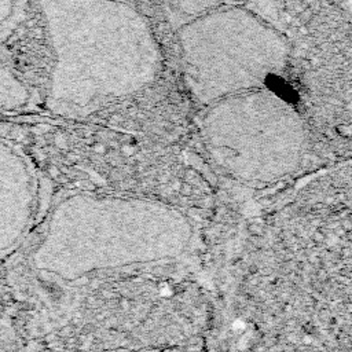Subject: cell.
Segmentation results:
<instances>
[{"label": "cell", "instance_id": "277c9868", "mask_svg": "<svg viewBox=\"0 0 352 352\" xmlns=\"http://www.w3.org/2000/svg\"><path fill=\"white\" fill-rule=\"evenodd\" d=\"M223 0H164L170 18L186 23L208 11L217 8Z\"/></svg>", "mask_w": 352, "mask_h": 352}, {"label": "cell", "instance_id": "5b68a950", "mask_svg": "<svg viewBox=\"0 0 352 352\" xmlns=\"http://www.w3.org/2000/svg\"><path fill=\"white\" fill-rule=\"evenodd\" d=\"M239 7L254 14L264 22L276 28L279 21V4L278 0H232Z\"/></svg>", "mask_w": 352, "mask_h": 352}, {"label": "cell", "instance_id": "8992f818", "mask_svg": "<svg viewBox=\"0 0 352 352\" xmlns=\"http://www.w3.org/2000/svg\"><path fill=\"white\" fill-rule=\"evenodd\" d=\"M15 7L16 0H0V26L7 23L12 18Z\"/></svg>", "mask_w": 352, "mask_h": 352}, {"label": "cell", "instance_id": "52a82bcc", "mask_svg": "<svg viewBox=\"0 0 352 352\" xmlns=\"http://www.w3.org/2000/svg\"><path fill=\"white\" fill-rule=\"evenodd\" d=\"M344 8L352 19V0H344Z\"/></svg>", "mask_w": 352, "mask_h": 352}, {"label": "cell", "instance_id": "3957f363", "mask_svg": "<svg viewBox=\"0 0 352 352\" xmlns=\"http://www.w3.org/2000/svg\"><path fill=\"white\" fill-rule=\"evenodd\" d=\"M201 133L217 166L250 183H268L292 173L305 147L298 111L276 94L258 88L209 104Z\"/></svg>", "mask_w": 352, "mask_h": 352}, {"label": "cell", "instance_id": "7a4b0ae2", "mask_svg": "<svg viewBox=\"0 0 352 352\" xmlns=\"http://www.w3.org/2000/svg\"><path fill=\"white\" fill-rule=\"evenodd\" d=\"M184 81L202 104L261 87L286 65L289 45L276 28L248 10L217 7L177 33Z\"/></svg>", "mask_w": 352, "mask_h": 352}, {"label": "cell", "instance_id": "6da1fadb", "mask_svg": "<svg viewBox=\"0 0 352 352\" xmlns=\"http://www.w3.org/2000/svg\"><path fill=\"white\" fill-rule=\"evenodd\" d=\"M54 52L55 92L120 96L148 85L161 51L146 18L121 0H37Z\"/></svg>", "mask_w": 352, "mask_h": 352}]
</instances>
